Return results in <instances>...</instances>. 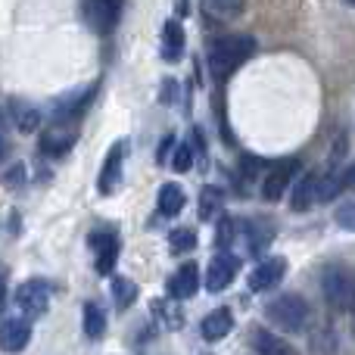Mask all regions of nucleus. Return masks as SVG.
<instances>
[{
  "instance_id": "f257e3e1",
  "label": "nucleus",
  "mask_w": 355,
  "mask_h": 355,
  "mask_svg": "<svg viewBox=\"0 0 355 355\" xmlns=\"http://www.w3.org/2000/svg\"><path fill=\"white\" fill-rule=\"evenodd\" d=\"M256 53V37L252 35H221L215 41H209L206 60H209V72L215 78H227L243 66L250 56Z\"/></svg>"
},
{
  "instance_id": "f03ea898",
  "label": "nucleus",
  "mask_w": 355,
  "mask_h": 355,
  "mask_svg": "<svg viewBox=\"0 0 355 355\" xmlns=\"http://www.w3.org/2000/svg\"><path fill=\"white\" fill-rule=\"evenodd\" d=\"M265 318H268V324H275L277 331L296 334L309 324V318H312V306H309V300L300 296V293H281L265 306Z\"/></svg>"
},
{
  "instance_id": "7ed1b4c3",
  "label": "nucleus",
  "mask_w": 355,
  "mask_h": 355,
  "mask_svg": "<svg viewBox=\"0 0 355 355\" xmlns=\"http://www.w3.org/2000/svg\"><path fill=\"white\" fill-rule=\"evenodd\" d=\"M321 293L334 312H352L355 309V271L349 265H327L321 271Z\"/></svg>"
},
{
  "instance_id": "20e7f679",
  "label": "nucleus",
  "mask_w": 355,
  "mask_h": 355,
  "mask_svg": "<svg viewBox=\"0 0 355 355\" xmlns=\"http://www.w3.org/2000/svg\"><path fill=\"white\" fill-rule=\"evenodd\" d=\"M16 306L25 318H41L50 309V284L41 281V277H28L16 287Z\"/></svg>"
},
{
  "instance_id": "39448f33",
  "label": "nucleus",
  "mask_w": 355,
  "mask_h": 355,
  "mask_svg": "<svg viewBox=\"0 0 355 355\" xmlns=\"http://www.w3.org/2000/svg\"><path fill=\"white\" fill-rule=\"evenodd\" d=\"M122 19V0H85V22L94 35L106 37Z\"/></svg>"
},
{
  "instance_id": "423d86ee",
  "label": "nucleus",
  "mask_w": 355,
  "mask_h": 355,
  "mask_svg": "<svg viewBox=\"0 0 355 355\" xmlns=\"http://www.w3.org/2000/svg\"><path fill=\"white\" fill-rule=\"evenodd\" d=\"M296 172H300V162H296V159H281L275 168H271V172H265V178H262V196L268 202H277L290 190Z\"/></svg>"
},
{
  "instance_id": "0eeeda50",
  "label": "nucleus",
  "mask_w": 355,
  "mask_h": 355,
  "mask_svg": "<svg viewBox=\"0 0 355 355\" xmlns=\"http://www.w3.org/2000/svg\"><path fill=\"white\" fill-rule=\"evenodd\" d=\"M287 275V259L284 256H271V259H262V262L252 268L250 275V290L252 293H265V290L277 287Z\"/></svg>"
},
{
  "instance_id": "6e6552de",
  "label": "nucleus",
  "mask_w": 355,
  "mask_h": 355,
  "mask_svg": "<svg viewBox=\"0 0 355 355\" xmlns=\"http://www.w3.org/2000/svg\"><path fill=\"white\" fill-rule=\"evenodd\" d=\"M122 166H125V141H116L110 147V153H106L103 168H100V178H97V190L103 196H110L112 190L119 187V181H122Z\"/></svg>"
},
{
  "instance_id": "1a4fd4ad",
  "label": "nucleus",
  "mask_w": 355,
  "mask_h": 355,
  "mask_svg": "<svg viewBox=\"0 0 355 355\" xmlns=\"http://www.w3.org/2000/svg\"><path fill=\"white\" fill-rule=\"evenodd\" d=\"M31 340L28 318H6L0 321V352H22Z\"/></svg>"
},
{
  "instance_id": "9d476101",
  "label": "nucleus",
  "mask_w": 355,
  "mask_h": 355,
  "mask_svg": "<svg viewBox=\"0 0 355 355\" xmlns=\"http://www.w3.org/2000/svg\"><path fill=\"white\" fill-rule=\"evenodd\" d=\"M237 277V259L231 252H221V256H212L206 271V290L209 293H221L227 284Z\"/></svg>"
},
{
  "instance_id": "9b49d317",
  "label": "nucleus",
  "mask_w": 355,
  "mask_h": 355,
  "mask_svg": "<svg viewBox=\"0 0 355 355\" xmlns=\"http://www.w3.org/2000/svg\"><path fill=\"white\" fill-rule=\"evenodd\" d=\"M91 250L97 256V271L100 275H112L119 259V237L112 231H97L91 237Z\"/></svg>"
},
{
  "instance_id": "f8f14e48",
  "label": "nucleus",
  "mask_w": 355,
  "mask_h": 355,
  "mask_svg": "<svg viewBox=\"0 0 355 355\" xmlns=\"http://www.w3.org/2000/svg\"><path fill=\"white\" fill-rule=\"evenodd\" d=\"M250 346L256 355H300L293 343H287L284 337H277L275 331H265V327H252Z\"/></svg>"
},
{
  "instance_id": "ddd939ff",
  "label": "nucleus",
  "mask_w": 355,
  "mask_h": 355,
  "mask_svg": "<svg viewBox=\"0 0 355 355\" xmlns=\"http://www.w3.org/2000/svg\"><path fill=\"white\" fill-rule=\"evenodd\" d=\"M318 181H321V175H315V172L293 181V187H290V209L293 212H306V209H312L318 202Z\"/></svg>"
},
{
  "instance_id": "4468645a",
  "label": "nucleus",
  "mask_w": 355,
  "mask_h": 355,
  "mask_svg": "<svg viewBox=\"0 0 355 355\" xmlns=\"http://www.w3.org/2000/svg\"><path fill=\"white\" fill-rule=\"evenodd\" d=\"M94 91H97V87L87 85V87H81V91H72L69 97H60L53 103V119H60V122H62V119L81 116V112L87 110V103L94 100Z\"/></svg>"
},
{
  "instance_id": "2eb2a0df",
  "label": "nucleus",
  "mask_w": 355,
  "mask_h": 355,
  "mask_svg": "<svg viewBox=\"0 0 355 355\" xmlns=\"http://www.w3.org/2000/svg\"><path fill=\"white\" fill-rule=\"evenodd\" d=\"M196 290H200V268H196L193 262L181 265V268L172 275V281H168V293H172V300H190Z\"/></svg>"
},
{
  "instance_id": "dca6fc26",
  "label": "nucleus",
  "mask_w": 355,
  "mask_h": 355,
  "mask_svg": "<svg viewBox=\"0 0 355 355\" xmlns=\"http://www.w3.org/2000/svg\"><path fill=\"white\" fill-rule=\"evenodd\" d=\"M75 141H78V135L72 128H50L41 135V153L53 156V159L56 156H66L75 147Z\"/></svg>"
},
{
  "instance_id": "f3484780",
  "label": "nucleus",
  "mask_w": 355,
  "mask_h": 355,
  "mask_svg": "<svg viewBox=\"0 0 355 355\" xmlns=\"http://www.w3.org/2000/svg\"><path fill=\"white\" fill-rule=\"evenodd\" d=\"M231 327H234V315H231V309H215V312H209L206 318H202L200 334L209 340V343H215V340L227 337V334H231Z\"/></svg>"
},
{
  "instance_id": "a211bd4d",
  "label": "nucleus",
  "mask_w": 355,
  "mask_h": 355,
  "mask_svg": "<svg viewBox=\"0 0 355 355\" xmlns=\"http://www.w3.org/2000/svg\"><path fill=\"white\" fill-rule=\"evenodd\" d=\"M162 56L166 62H178L184 56V28L178 19H168L162 25Z\"/></svg>"
},
{
  "instance_id": "6ab92c4d",
  "label": "nucleus",
  "mask_w": 355,
  "mask_h": 355,
  "mask_svg": "<svg viewBox=\"0 0 355 355\" xmlns=\"http://www.w3.org/2000/svg\"><path fill=\"white\" fill-rule=\"evenodd\" d=\"M10 116H12V122H16V128L22 131V135H35V131L41 128V110H35V106L25 103V100H12Z\"/></svg>"
},
{
  "instance_id": "aec40b11",
  "label": "nucleus",
  "mask_w": 355,
  "mask_h": 355,
  "mask_svg": "<svg viewBox=\"0 0 355 355\" xmlns=\"http://www.w3.org/2000/svg\"><path fill=\"white\" fill-rule=\"evenodd\" d=\"M340 352V337L334 327H315L309 334V355H337Z\"/></svg>"
},
{
  "instance_id": "412c9836",
  "label": "nucleus",
  "mask_w": 355,
  "mask_h": 355,
  "mask_svg": "<svg viewBox=\"0 0 355 355\" xmlns=\"http://www.w3.org/2000/svg\"><path fill=\"white\" fill-rule=\"evenodd\" d=\"M240 234H246L250 250L256 252V256H262L265 246H268L271 237H275V231H271L268 225H262V221H243V225H240Z\"/></svg>"
},
{
  "instance_id": "4be33fe9",
  "label": "nucleus",
  "mask_w": 355,
  "mask_h": 355,
  "mask_svg": "<svg viewBox=\"0 0 355 355\" xmlns=\"http://www.w3.org/2000/svg\"><path fill=\"white\" fill-rule=\"evenodd\" d=\"M156 206H159V212H162V215H168V218H172V215H178V212L184 209V190L178 187V184H172V181L162 184Z\"/></svg>"
},
{
  "instance_id": "5701e85b",
  "label": "nucleus",
  "mask_w": 355,
  "mask_h": 355,
  "mask_svg": "<svg viewBox=\"0 0 355 355\" xmlns=\"http://www.w3.org/2000/svg\"><path fill=\"white\" fill-rule=\"evenodd\" d=\"M85 334L91 340H100L106 334V312H103V306L100 302H85Z\"/></svg>"
},
{
  "instance_id": "b1692460",
  "label": "nucleus",
  "mask_w": 355,
  "mask_h": 355,
  "mask_svg": "<svg viewBox=\"0 0 355 355\" xmlns=\"http://www.w3.org/2000/svg\"><path fill=\"white\" fill-rule=\"evenodd\" d=\"M221 206H225V196L218 187H202L200 193V218L202 221H215L221 218Z\"/></svg>"
},
{
  "instance_id": "393cba45",
  "label": "nucleus",
  "mask_w": 355,
  "mask_h": 355,
  "mask_svg": "<svg viewBox=\"0 0 355 355\" xmlns=\"http://www.w3.org/2000/svg\"><path fill=\"white\" fill-rule=\"evenodd\" d=\"M240 234V225L231 218V215H221L218 225H215V246H218L221 252H227L234 246V240H237Z\"/></svg>"
},
{
  "instance_id": "a878e982",
  "label": "nucleus",
  "mask_w": 355,
  "mask_h": 355,
  "mask_svg": "<svg viewBox=\"0 0 355 355\" xmlns=\"http://www.w3.org/2000/svg\"><path fill=\"white\" fill-rule=\"evenodd\" d=\"M135 300H137V284L119 275L112 277V302H116V309H128Z\"/></svg>"
},
{
  "instance_id": "bb28decb",
  "label": "nucleus",
  "mask_w": 355,
  "mask_h": 355,
  "mask_svg": "<svg viewBox=\"0 0 355 355\" xmlns=\"http://www.w3.org/2000/svg\"><path fill=\"white\" fill-rule=\"evenodd\" d=\"M168 243H172V252H190L196 246V234L190 231V227H175L172 234H168Z\"/></svg>"
},
{
  "instance_id": "cd10ccee",
  "label": "nucleus",
  "mask_w": 355,
  "mask_h": 355,
  "mask_svg": "<svg viewBox=\"0 0 355 355\" xmlns=\"http://www.w3.org/2000/svg\"><path fill=\"white\" fill-rule=\"evenodd\" d=\"M243 3L246 0H206V6L215 12L218 19H234L243 12Z\"/></svg>"
},
{
  "instance_id": "c85d7f7f",
  "label": "nucleus",
  "mask_w": 355,
  "mask_h": 355,
  "mask_svg": "<svg viewBox=\"0 0 355 355\" xmlns=\"http://www.w3.org/2000/svg\"><path fill=\"white\" fill-rule=\"evenodd\" d=\"M343 190V175H324L318 181V202H331Z\"/></svg>"
},
{
  "instance_id": "c756f323",
  "label": "nucleus",
  "mask_w": 355,
  "mask_h": 355,
  "mask_svg": "<svg viewBox=\"0 0 355 355\" xmlns=\"http://www.w3.org/2000/svg\"><path fill=\"white\" fill-rule=\"evenodd\" d=\"M190 166H193V150H190V144H181L172 156V168L175 172H190Z\"/></svg>"
},
{
  "instance_id": "7c9ffc66",
  "label": "nucleus",
  "mask_w": 355,
  "mask_h": 355,
  "mask_svg": "<svg viewBox=\"0 0 355 355\" xmlns=\"http://www.w3.org/2000/svg\"><path fill=\"white\" fill-rule=\"evenodd\" d=\"M334 218H337L340 227H346V231H355V200L352 202H343V206L337 209V215H334Z\"/></svg>"
},
{
  "instance_id": "2f4dec72",
  "label": "nucleus",
  "mask_w": 355,
  "mask_h": 355,
  "mask_svg": "<svg viewBox=\"0 0 355 355\" xmlns=\"http://www.w3.org/2000/svg\"><path fill=\"white\" fill-rule=\"evenodd\" d=\"M6 296H10V277H6V268L0 265V312L6 309Z\"/></svg>"
},
{
  "instance_id": "473e14b6",
  "label": "nucleus",
  "mask_w": 355,
  "mask_h": 355,
  "mask_svg": "<svg viewBox=\"0 0 355 355\" xmlns=\"http://www.w3.org/2000/svg\"><path fill=\"white\" fill-rule=\"evenodd\" d=\"M22 178H25V168L22 166H12V172L3 175V184H10V187H12V184H19Z\"/></svg>"
},
{
  "instance_id": "72a5a7b5",
  "label": "nucleus",
  "mask_w": 355,
  "mask_h": 355,
  "mask_svg": "<svg viewBox=\"0 0 355 355\" xmlns=\"http://www.w3.org/2000/svg\"><path fill=\"white\" fill-rule=\"evenodd\" d=\"M172 144H175V135H166V141L159 144V153H156V159L166 162V156H168V150H172Z\"/></svg>"
},
{
  "instance_id": "f704fd0d",
  "label": "nucleus",
  "mask_w": 355,
  "mask_h": 355,
  "mask_svg": "<svg viewBox=\"0 0 355 355\" xmlns=\"http://www.w3.org/2000/svg\"><path fill=\"white\" fill-rule=\"evenodd\" d=\"M343 187H346V190H355V166H349V168L343 172Z\"/></svg>"
},
{
  "instance_id": "c9c22d12",
  "label": "nucleus",
  "mask_w": 355,
  "mask_h": 355,
  "mask_svg": "<svg viewBox=\"0 0 355 355\" xmlns=\"http://www.w3.org/2000/svg\"><path fill=\"white\" fill-rule=\"evenodd\" d=\"M6 156H10V144H6V137L0 135V162H3Z\"/></svg>"
},
{
  "instance_id": "e433bc0d",
  "label": "nucleus",
  "mask_w": 355,
  "mask_h": 355,
  "mask_svg": "<svg viewBox=\"0 0 355 355\" xmlns=\"http://www.w3.org/2000/svg\"><path fill=\"white\" fill-rule=\"evenodd\" d=\"M349 3H352V6H355V0H349Z\"/></svg>"
}]
</instances>
